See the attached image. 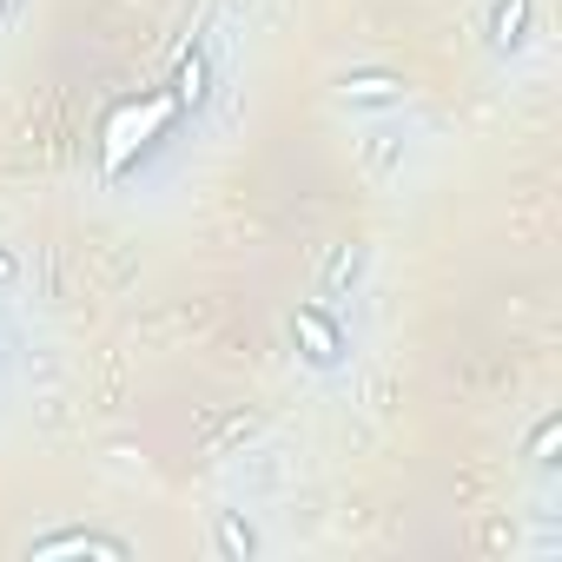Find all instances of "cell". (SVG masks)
I'll return each instance as SVG.
<instances>
[{
    "instance_id": "cell-1",
    "label": "cell",
    "mask_w": 562,
    "mask_h": 562,
    "mask_svg": "<svg viewBox=\"0 0 562 562\" xmlns=\"http://www.w3.org/2000/svg\"><path fill=\"white\" fill-rule=\"evenodd\" d=\"M285 331H292V345H299V358L312 364V371H338L345 358H351V331H345V318H338V305H292L285 312Z\"/></svg>"
},
{
    "instance_id": "cell-2",
    "label": "cell",
    "mask_w": 562,
    "mask_h": 562,
    "mask_svg": "<svg viewBox=\"0 0 562 562\" xmlns=\"http://www.w3.org/2000/svg\"><path fill=\"white\" fill-rule=\"evenodd\" d=\"M404 100H411V87L391 67H351V74H338V106H351V113L391 120V113H404Z\"/></svg>"
},
{
    "instance_id": "cell-3",
    "label": "cell",
    "mask_w": 562,
    "mask_h": 562,
    "mask_svg": "<svg viewBox=\"0 0 562 562\" xmlns=\"http://www.w3.org/2000/svg\"><path fill=\"white\" fill-rule=\"evenodd\" d=\"M529 27H536V0H490V14H483V41L496 60L522 54L529 47Z\"/></svg>"
},
{
    "instance_id": "cell-4",
    "label": "cell",
    "mask_w": 562,
    "mask_h": 562,
    "mask_svg": "<svg viewBox=\"0 0 562 562\" xmlns=\"http://www.w3.org/2000/svg\"><path fill=\"white\" fill-rule=\"evenodd\" d=\"M364 265H371V251H364L358 238L331 245V258H325V271H318V299H325V305H345V299H358V285H364Z\"/></svg>"
},
{
    "instance_id": "cell-5",
    "label": "cell",
    "mask_w": 562,
    "mask_h": 562,
    "mask_svg": "<svg viewBox=\"0 0 562 562\" xmlns=\"http://www.w3.org/2000/svg\"><path fill=\"white\" fill-rule=\"evenodd\" d=\"M27 555H106V562H120L126 555V542L120 536H100V529H60V536H34L27 542Z\"/></svg>"
},
{
    "instance_id": "cell-6",
    "label": "cell",
    "mask_w": 562,
    "mask_h": 562,
    "mask_svg": "<svg viewBox=\"0 0 562 562\" xmlns=\"http://www.w3.org/2000/svg\"><path fill=\"white\" fill-rule=\"evenodd\" d=\"M212 549L232 555V562H245V555H258L265 542H258V529H251L245 509H218V516H212Z\"/></svg>"
},
{
    "instance_id": "cell-7",
    "label": "cell",
    "mask_w": 562,
    "mask_h": 562,
    "mask_svg": "<svg viewBox=\"0 0 562 562\" xmlns=\"http://www.w3.org/2000/svg\"><path fill=\"white\" fill-rule=\"evenodd\" d=\"M358 159H364V166H371L378 179H391V172L404 166V139H397L391 126H371V133L358 139Z\"/></svg>"
},
{
    "instance_id": "cell-8",
    "label": "cell",
    "mask_w": 562,
    "mask_h": 562,
    "mask_svg": "<svg viewBox=\"0 0 562 562\" xmlns=\"http://www.w3.org/2000/svg\"><path fill=\"white\" fill-rule=\"evenodd\" d=\"M555 443H562V417L549 411V417L529 430V463H536V470H549V463H555Z\"/></svg>"
},
{
    "instance_id": "cell-9",
    "label": "cell",
    "mask_w": 562,
    "mask_h": 562,
    "mask_svg": "<svg viewBox=\"0 0 562 562\" xmlns=\"http://www.w3.org/2000/svg\"><path fill=\"white\" fill-rule=\"evenodd\" d=\"M205 80H212V67H205V60H186V67H179V93H172V100H179V106H205V93H212Z\"/></svg>"
},
{
    "instance_id": "cell-10",
    "label": "cell",
    "mask_w": 562,
    "mask_h": 562,
    "mask_svg": "<svg viewBox=\"0 0 562 562\" xmlns=\"http://www.w3.org/2000/svg\"><path fill=\"white\" fill-rule=\"evenodd\" d=\"M14 278H21V258H14V251H0V292H8Z\"/></svg>"
},
{
    "instance_id": "cell-11",
    "label": "cell",
    "mask_w": 562,
    "mask_h": 562,
    "mask_svg": "<svg viewBox=\"0 0 562 562\" xmlns=\"http://www.w3.org/2000/svg\"><path fill=\"white\" fill-rule=\"evenodd\" d=\"M0 14H8V21H14V14H21V0H0Z\"/></svg>"
}]
</instances>
